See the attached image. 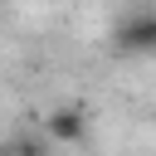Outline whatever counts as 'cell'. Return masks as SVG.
Instances as JSON below:
<instances>
[{
  "label": "cell",
  "mask_w": 156,
  "mask_h": 156,
  "mask_svg": "<svg viewBox=\"0 0 156 156\" xmlns=\"http://www.w3.org/2000/svg\"><path fill=\"white\" fill-rule=\"evenodd\" d=\"M112 49L127 58H151L156 54V10H132L112 29Z\"/></svg>",
  "instance_id": "obj_1"
},
{
  "label": "cell",
  "mask_w": 156,
  "mask_h": 156,
  "mask_svg": "<svg viewBox=\"0 0 156 156\" xmlns=\"http://www.w3.org/2000/svg\"><path fill=\"white\" fill-rule=\"evenodd\" d=\"M88 127H93V117H88L83 102H63V107H54V112L44 117V132H49L54 141H63V146L88 141Z\"/></svg>",
  "instance_id": "obj_2"
},
{
  "label": "cell",
  "mask_w": 156,
  "mask_h": 156,
  "mask_svg": "<svg viewBox=\"0 0 156 156\" xmlns=\"http://www.w3.org/2000/svg\"><path fill=\"white\" fill-rule=\"evenodd\" d=\"M20 156H44V151L39 146H20Z\"/></svg>",
  "instance_id": "obj_3"
},
{
  "label": "cell",
  "mask_w": 156,
  "mask_h": 156,
  "mask_svg": "<svg viewBox=\"0 0 156 156\" xmlns=\"http://www.w3.org/2000/svg\"><path fill=\"white\" fill-rule=\"evenodd\" d=\"M5 156H20V151H5Z\"/></svg>",
  "instance_id": "obj_4"
}]
</instances>
